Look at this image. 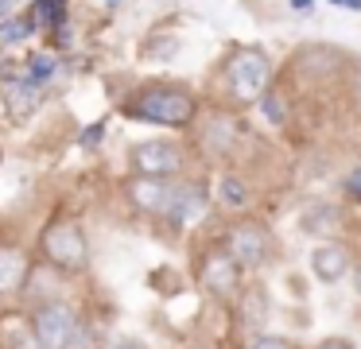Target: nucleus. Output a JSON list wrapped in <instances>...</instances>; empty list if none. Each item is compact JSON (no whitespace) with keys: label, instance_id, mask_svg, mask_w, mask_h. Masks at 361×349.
I'll return each mask as SVG.
<instances>
[{"label":"nucleus","instance_id":"9d476101","mask_svg":"<svg viewBox=\"0 0 361 349\" xmlns=\"http://www.w3.org/2000/svg\"><path fill=\"white\" fill-rule=\"evenodd\" d=\"M27 283V252L16 245H0V295H16Z\"/></svg>","mask_w":361,"mask_h":349},{"label":"nucleus","instance_id":"dca6fc26","mask_svg":"<svg viewBox=\"0 0 361 349\" xmlns=\"http://www.w3.org/2000/svg\"><path fill=\"white\" fill-rule=\"evenodd\" d=\"M51 74H55V54H32V59L24 62V78H27V82H35L39 90L47 85Z\"/></svg>","mask_w":361,"mask_h":349},{"label":"nucleus","instance_id":"1a4fd4ad","mask_svg":"<svg viewBox=\"0 0 361 349\" xmlns=\"http://www.w3.org/2000/svg\"><path fill=\"white\" fill-rule=\"evenodd\" d=\"M206 214V190L202 186H175V194H171V206H167V217H171L175 225H195L198 217Z\"/></svg>","mask_w":361,"mask_h":349},{"label":"nucleus","instance_id":"f257e3e1","mask_svg":"<svg viewBox=\"0 0 361 349\" xmlns=\"http://www.w3.org/2000/svg\"><path fill=\"white\" fill-rule=\"evenodd\" d=\"M121 113L144 124L164 128H187L198 113V97L183 82H144L121 101Z\"/></svg>","mask_w":361,"mask_h":349},{"label":"nucleus","instance_id":"f03ea898","mask_svg":"<svg viewBox=\"0 0 361 349\" xmlns=\"http://www.w3.org/2000/svg\"><path fill=\"white\" fill-rule=\"evenodd\" d=\"M272 59L260 47H237L226 62H221V85L237 105H257L260 93L272 85Z\"/></svg>","mask_w":361,"mask_h":349},{"label":"nucleus","instance_id":"bb28decb","mask_svg":"<svg viewBox=\"0 0 361 349\" xmlns=\"http://www.w3.org/2000/svg\"><path fill=\"white\" fill-rule=\"evenodd\" d=\"M357 97H361V82H357Z\"/></svg>","mask_w":361,"mask_h":349},{"label":"nucleus","instance_id":"ddd939ff","mask_svg":"<svg viewBox=\"0 0 361 349\" xmlns=\"http://www.w3.org/2000/svg\"><path fill=\"white\" fill-rule=\"evenodd\" d=\"M27 35H35L32 12H27V16H16V12H12L8 20H0V43H24Z\"/></svg>","mask_w":361,"mask_h":349},{"label":"nucleus","instance_id":"7ed1b4c3","mask_svg":"<svg viewBox=\"0 0 361 349\" xmlns=\"http://www.w3.org/2000/svg\"><path fill=\"white\" fill-rule=\"evenodd\" d=\"M32 330L43 349H78V341H82L78 314L66 302H43V307H35Z\"/></svg>","mask_w":361,"mask_h":349},{"label":"nucleus","instance_id":"423d86ee","mask_svg":"<svg viewBox=\"0 0 361 349\" xmlns=\"http://www.w3.org/2000/svg\"><path fill=\"white\" fill-rule=\"evenodd\" d=\"M183 147L175 140H144L133 147V171L136 175H156V178H171L183 171Z\"/></svg>","mask_w":361,"mask_h":349},{"label":"nucleus","instance_id":"20e7f679","mask_svg":"<svg viewBox=\"0 0 361 349\" xmlns=\"http://www.w3.org/2000/svg\"><path fill=\"white\" fill-rule=\"evenodd\" d=\"M43 256L63 271H86L90 264V248H86V233L78 221H55L43 233Z\"/></svg>","mask_w":361,"mask_h":349},{"label":"nucleus","instance_id":"a211bd4d","mask_svg":"<svg viewBox=\"0 0 361 349\" xmlns=\"http://www.w3.org/2000/svg\"><path fill=\"white\" fill-rule=\"evenodd\" d=\"M249 349H291L288 338H272V333H260V338H252Z\"/></svg>","mask_w":361,"mask_h":349},{"label":"nucleus","instance_id":"aec40b11","mask_svg":"<svg viewBox=\"0 0 361 349\" xmlns=\"http://www.w3.org/2000/svg\"><path fill=\"white\" fill-rule=\"evenodd\" d=\"M345 190H350L353 198L361 202V167H357V171H350V178H345Z\"/></svg>","mask_w":361,"mask_h":349},{"label":"nucleus","instance_id":"2eb2a0df","mask_svg":"<svg viewBox=\"0 0 361 349\" xmlns=\"http://www.w3.org/2000/svg\"><path fill=\"white\" fill-rule=\"evenodd\" d=\"M218 198L226 202L229 209H245V206H249V186H245L237 175H226L218 183Z\"/></svg>","mask_w":361,"mask_h":349},{"label":"nucleus","instance_id":"9b49d317","mask_svg":"<svg viewBox=\"0 0 361 349\" xmlns=\"http://www.w3.org/2000/svg\"><path fill=\"white\" fill-rule=\"evenodd\" d=\"M311 271L322 279V283H338V279L350 271V252L342 245H322L311 252Z\"/></svg>","mask_w":361,"mask_h":349},{"label":"nucleus","instance_id":"f3484780","mask_svg":"<svg viewBox=\"0 0 361 349\" xmlns=\"http://www.w3.org/2000/svg\"><path fill=\"white\" fill-rule=\"evenodd\" d=\"M260 105H264V113H268V121H272V124H283V116H288V101L276 97L272 85H268L264 93H260Z\"/></svg>","mask_w":361,"mask_h":349},{"label":"nucleus","instance_id":"f8f14e48","mask_svg":"<svg viewBox=\"0 0 361 349\" xmlns=\"http://www.w3.org/2000/svg\"><path fill=\"white\" fill-rule=\"evenodd\" d=\"M0 85H4V101H8V113L12 116H24L27 109L35 105V97H39V85L27 82L24 74H20V78H4Z\"/></svg>","mask_w":361,"mask_h":349},{"label":"nucleus","instance_id":"4468645a","mask_svg":"<svg viewBox=\"0 0 361 349\" xmlns=\"http://www.w3.org/2000/svg\"><path fill=\"white\" fill-rule=\"evenodd\" d=\"M66 16V4L63 0H32V20L35 27H59Z\"/></svg>","mask_w":361,"mask_h":349},{"label":"nucleus","instance_id":"4be33fe9","mask_svg":"<svg viewBox=\"0 0 361 349\" xmlns=\"http://www.w3.org/2000/svg\"><path fill=\"white\" fill-rule=\"evenodd\" d=\"M334 8H350V12H361V0H330Z\"/></svg>","mask_w":361,"mask_h":349},{"label":"nucleus","instance_id":"39448f33","mask_svg":"<svg viewBox=\"0 0 361 349\" xmlns=\"http://www.w3.org/2000/svg\"><path fill=\"white\" fill-rule=\"evenodd\" d=\"M226 252L237 260V268H260L272 252V233L260 221H237L226 233Z\"/></svg>","mask_w":361,"mask_h":349},{"label":"nucleus","instance_id":"cd10ccee","mask_svg":"<svg viewBox=\"0 0 361 349\" xmlns=\"http://www.w3.org/2000/svg\"><path fill=\"white\" fill-rule=\"evenodd\" d=\"M63 4H66V0H63Z\"/></svg>","mask_w":361,"mask_h":349},{"label":"nucleus","instance_id":"6ab92c4d","mask_svg":"<svg viewBox=\"0 0 361 349\" xmlns=\"http://www.w3.org/2000/svg\"><path fill=\"white\" fill-rule=\"evenodd\" d=\"M102 136H105V124L97 121V124H90V128L82 132V140H78V144H82V147H97V140H102Z\"/></svg>","mask_w":361,"mask_h":349},{"label":"nucleus","instance_id":"0eeeda50","mask_svg":"<svg viewBox=\"0 0 361 349\" xmlns=\"http://www.w3.org/2000/svg\"><path fill=\"white\" fill-rule=\"evenodd\" d=\"M125 194H128V202H133L140 214H167L171 194H175V183L156 178V175H136L133 183L125 186Z\"/></svg>","mask_w":361,"mask_h":349},{"label":"nucleus","instance_id":"412c9836","mask_svg":"<svg viewBox=\"0 0 361 349\" xmlns=\"http://www.w3.org/2000/svg\"><path fill=\"white\" fill-rule=\"evenodd\" d=\"M314 349H353L350 341H342V338H326V341H319Z\"/></svg>","mask_w":361,"mask_h":349},{"label":"nucleus","instance_id":"393cba45","mask_svg":"<svg viewBox=\"0 0 361 349\" xmlns=\"http://www.w3.org/2000/svg\"><path fill=\"white\" fill-rule=\"evenodd\" d=\"M12 16V0H0V20H8Z\"/></svg>","mask_w":361,"mask_h":349},{"label":"nucleus","instance_id":"5701e85b","mask_svg":"<svg viewBox=\"0 0 361 349\" xmlns=\"http://www.w3.org/2000/svg\"><path fill=\"white\" fill-rule=\"evenodd\" d=\"M291 8H295V12H311L314 0H291Z\"/></svg>","mask_w":361,"mask_h":349},{"label":"nucleus","instance_id":"b1692460","mask_svg":"<svg viewBox=\"0 0 361 349\" xmlns=\"http://www.w3.org/2000/svg\"><path fill=\"white\" fill-rule=\"evenodd\" d=\"M109 349H144V345H140V341H113Z\"/></svg>","mask_w":361,"mask_h":349},{"label":"nucleus","instance_id":"6e6552de","mask_svg":"<svg viewBox=\"0 0 361 349\" xmlns=\"http://www.w3.org/2000/svg\"><path fill=\"white\" fill-rule=\"evenodd\" d=\"M237 283H241V268H237V260L229 252H214L206 256L202 264V287L210 295H218V299H229V295L237 291Z\"/></svg>","mask_w":361,"mask_h":349},{"label":"nucleus","instance_id":"a878e982","mask_svg":"<svg viewBox=\"0 0 361 349\" xmlns=\"http://www.w3.org/2000/svg\"><path fill=\"white\" fill-rule=\"evenodd\" d=\"M353 287H357V295H361V264L353 268Z\"/></svg>","mask_w":361,"mask_h":349}]
</instances>
